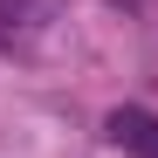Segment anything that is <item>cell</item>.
Returning a JSON list of instances; mask_svg holds the SVG:
<instances>
[{"instance_id":"1","label":"cell","mask_w":158,"mask_h":158,"mask_svg":"<svg viewBox=\"0 0 158 158\" xmlns=\"http://www.w3.org/2000/svg\"><path fill=\"white\" fill-rule=\"evenodd\" d=\"M110 144L117 151H131V158H158V117L151 110H138V103H124V110H110Z\"/></svg>"},{"instance_id":"2","label":"cell","mask_w":158,"mask_h":158,"mask_svg":"<svg viewBox=\"0 0 158 158\" xmlns=\"http://www.w3.org/2000/svg\"><path fill=\"white\" fill-rule=\"evenodd\" d=\"M124 7H138V0H124Z\"/></svg>"}]
</instances>
